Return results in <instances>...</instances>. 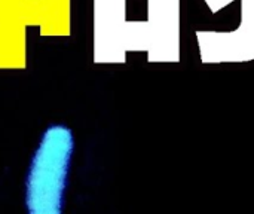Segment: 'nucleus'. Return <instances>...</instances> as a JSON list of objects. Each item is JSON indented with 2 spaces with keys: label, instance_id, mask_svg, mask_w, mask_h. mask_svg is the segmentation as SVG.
<instances>
[{
  "label": "nucleus",
  "instance_id": "obj_1",
  "mask_svg": "<svg viewBox=\"0 0 254 214\" xmlns=\"http://www.w3.org/2000/svg\"><path fill=\"white\" fill-rule=\"evenodd\" d=\"M73 152L74 136L68 127L45 130L25 177L27 214H63Z\"/></svg>",
  "mask_w": 254,
  "mask_h": 214
},
{
  "label": "nucleus",
  "instance_id": "obj_2",
  "mask_svg": "<svg viewBox=\"0 0 254 214\" xmlns=\"http://www.w3.org/2000/svg\"><path fill=\"white\" fill-rule=\"evenodd\" d=\"M196 40L204 64L249 63L254 60V0H241V19L234 31L198 30Z\"/></svg>",
  "mask_w": 254,
  "mask_h": 214
},
{
  "label": "nucleus",
  "instance_id": "obj_3",
  "mask_svg": "<svg viewBox=\"0 0 254 214\" xmlns=\"http://www.w3.org/2000/svg\"><path fill=\"white\" fill-rule=\"evenodd\" d=\"M204 1L208 6V9H210L211 13H219L222 9H225L226 6L232 4L237 0H204Z\"/></svg>",
  "mask_w": 254,
  "mask_h": 214
}]
</instances>
